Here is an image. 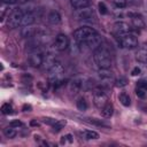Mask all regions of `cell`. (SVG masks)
<instances>
[{
  "label": "cell",
  "instance_id": "obj_1",
  "mask_svg": "<svg viewBox=\"0 0 147 147\" xmlns=\"http://www.w3.org/2000/svg\"><path fill=\"white\" fill-rule=\"evenodd\" d=\"M93 57H94V61H95L96 65L100 69H109L110 68V65H111V56H110L109 51L105 46L101 45L99 48H96L94 51Z\"/></svg>",
  "mask_w": 147,
  "mask_h": 147
},
{
  "label": "cell",
  "instance_id": "obj_2",
  "mask_svg": "<svg viewBox=\"0 0 147 147\" xmlns=\"http://www.w3.org/2000/svg\"><path fill=\"white\" fill-rule=\"evenodd\" d=\"M63 71H64L63 65L59 61H56L52 65V68L48 70V79H49V83L53 86L57 87V86L62 85V83H63Z\"/></svg>",
  "mask_w": 147,
  "mask_h": 147
},
{
  "label": "cell",
  "instance_id": "obj_3",
  "mask_svg": "<svg viewBox=\"0 0 147 147\" xmlns=\"http://www.w3.org/2000/svg\"><path fill=\"white\" fill-rule=\"evenodd\" d=\"M117 41H118L121 47L126 48V49H133V48H136L138 46V39L131 32L118 34L117 36Z\"/></svg>",
  "mask_w": 147,
  "mask_h": 147
},
{
  "label": "cell",
  "instance_id": "obj_4",
  "mask_svg": "<svg viewBox=\"0 0 147 147\" xmlns=\"http://www.w3.org/2000/svg\"><path fill=\"white\" fill-rule=\"evenodd\" d=\"M96 33V31L93 29V28H90V26H82L79 29H77L75 32H74V38L75 40L78 42V44H85L88 38Z\"/></svg>",
  "mask_w": 147,
  "mask_h": 147
},
{
  "label": "cell",
  "instance_id": "obj_5",
  "mask_svg": "<svg viewBox=\"0 0 147 147\" xmlns=\"http://www.w3.org/2000/svg\"><path fill=\"white\" fill-rule=\"evenodd\" d=\"M75 17H76L77 21H80V22H94L96 20L95 13H94L93 8H91V7H86V8H83V9H77V11L75 14Z\"/></svg>",
  "mask_w": 147,
  "mask_h": 147
},
{
  "label": "cell",
  "instance_id": "obj_6",
  "mask_svg": "<svg viewBox=\"0 0 147 147\" xmlns=\"http://www.w3.org/2000/svg\"><path fill=\"white\" fill-rule=\"evenodd\" d=\"M44 55L41 53V51L39 48L30 51L29 52V56H28V62L31 67L33 68H39L44 64Z\"/></svg>",
  "mask_w": 147,
  "mask_h": 147
},
{
  "label": "cell",
  "instance_id": "obj_7",
  "mask_svg": "<svg viewBox=\"0 0 147 147\" xmlns=\"http://www.w3.org/2000/svg\"><path fill=\"white\" fill-rule=\"evenodd\" d=\"M93 101H94V105L101 109L105 105L108 103V95L102 88L98 87L93 91Z\"/></svg>",
  "mask_w": 147,
  "mask_h": 147
},
{
  "label": "cell",
  "instance_id": "obj_8",
  "mask_svg": "<svg viewBox=\"0 0 147 147\" xmlns=\"http://www.w3.org/2000/svg\"><path fill=\"white\" fill-rule=\"evenodd\" d=\"M23 10L22 9H15L9 18H8V26L11 28V29H15V28H18L21 26V23H22V18H23Z\"/></svg>",
  "mask_w": 147,
  "mask_h": 147
},
{
  "label": "cell",
  "instance_id": "obj_9",
  "mask_svg": "<svg viewBox=\"0 0 147 147\" xmlns=\"http://www.w3.org/2000/svg\"><path fill=\"white\" fill-rule=\"evenodd\" d=\"M69 46V38L64 33H59L54 40V47L57 51H64Z\"/></svg>",
  "mask_w": 147,
  "mask_h": 147
},
{
  "label": "cell",
  "instance_id": "obj_10",
  "mask_svg": "<svg viewBox=\"0 0 147 147\" xmlns=\"http://www.w3.org/2000/svg\"><path fill=\"white\" fill-rule=\"evenodd\" d=\"M98 77L103 85H110L114 82V74L108 69H100L98 72Z\"/></svg>",
  "mask_w": 147,
  "mask_h": 147
},
{
  "label": "cell",
  "instance_id": "obj_11",
  "mask_svg": "<svg viewBox=\"0 0 147 147\" xmlns=\"http://www.w3.org/2000/svg\"><path fill=\"white\" fill-rule=\"evenodd\" d=\"M84 78L82 77H75L74 79H71L70 84H69V90L72 94H78L82 88L84 87Z\"/></svg>",
  "mask_w": 147,
  "mask_h": 147
},
{
  "label": "cell",
  "instance_id": "obj_12",
  "mask_svg": "<svg viewBox=\"0 0 147 147\" xmlns=\"http://www.w3.org/2000/svg\"><path fill=\"white\" fill-rule=\"evenodd\" d=\"M85 44L87 45V47H88L90 49H94V51H95L96 48H99V47L101 46V44H102V38H101V36L96 32V33L92 34Z\"/></svg>",
  "mask_w": 147,
  "mask_h": 147
},
{
  "label": "cell",
  "instance_id": "obj_13",
  "mask_svg": "<svg viewBox=\"0 0 147 147\" xmlns=\"http://www.w3.org/2000/svg\"><path fill=\"white\" fill-rule=\"evenodd\" d=\"M114 31L116 32V34H122V33H127V32H131V26L126 23V22H116L114 24Z\"/></svg>",
  "mask_w": 147,
  "mask_h": 147
},
{
  "label": "cell",
  "instance_id": "obj_14",
  "mask_svg": "<svg viewBox=\"0 0 147 147\" xmlns=\"http://www.w3.org/2000/svg\"><path fill=\"white\" fill-rule=\"evenodd\" d=\"M47 21H48L49 24H53V25L59 24L61 22V15H60V13L56 11V10H51L48 13V15H47Z\"/></svg>",
  "mask_w": 147,
  "mask_h": 147
},
{
  "label": "cell",
  "instance_id": "obj_15",
  "mask_svg": "<svg viewBox=\"0 0 147 147\" xmlns=\"http://www.w3.org/2000/svg\"><path fill=\"white\" fill-rule=\"evenodd\" d=\"M70 2L75 9H83V8L90 7L92 3V0H70Z\"/></svg>",
  "mask_w": 147,
  "mask_h": 147
},
{
  "label": "cell",
  "instance_id": "obj_16",
  "mask_svg": "<svg viewBox=\"0 0 147 147\" xmlns=\"http://www.w3.org/2000/svg\"><path fill=\"white\" fill-rule=\"evenodd\" d=\"M113 114H114V106L110 102H108L107 105H105L101 108V115H102V117L109 118V117L113 116Z\"/></svg>",
  "mask_w": 147,
  "mask_h": 147
},
{
  "label": "cell",
  "instance_id": "obj_17",
  "mask_svg": "<svg viewBox=\"0 0 147 147\" xmlns=\"http://www.w3.org/2000/svg\"><path fill=\"white\" fill-rule=\"evenodd\" d=\"M80 136L85 140H94L99 138V133L93 130H84L83 132H80Z\"/></svg>",
  "mask_w": 147,
  "mask_h": 147
},
{
  "label": "cell",
  "instance_id": "obj_18",
  "mask_svg": "<svg viewBox=\"0 0 147 147\" xmlns=\"http://www.w3.org/2000/svg\"><path fill=\"white\" fill-rule=\"evenodd\" d=\"M34 29L31 28V25L29 26H23L21 29V37L22 38H32L33 34H34Z\"/></svg>",
  "mask_w": 147,
  "mask_h": 147
},
{
  "label": "cell",
  "instance_id": "obj_19",
  "mask_svg": "<svg viewBox=\"0 0 147 147\" xmlns=\"http://www.w3.org/2000/svg\"><path fill=\"white\" fill-rule=\"evenodd\" d=\"M76 106H77V109L80 110V111H85V110L87 109V107H88L87 101H86L85 98H83V96H80V98L76 101Z\"/></svg>",
  "mask_w": 147,
  "mask_h": 147
},
{
  "label": "cell",
  "instance_id": "obj_20",
  "mask_svg": "<svg viewBox=\"0 0 147 147\" xmlns=\"http://www.w3.org/2000/svg\"><path fill=\"white\" fill-rule=\"evenodd\" d=\"M3 134L7 137V138H9V139H13V138H15L16 137V134H17V131H16V127H13V126H8V127H6L5 130H3Z\"/></svg>",
  "mask_w": 147,
  "mask_h": 147
},
{
  "label": "cell",
  "instance_id": "obj_21",
  "mask_svg": "<svg viewBox=\"0 0 147 147\" xmlns=\"http://www.w3.org/2000/svg\"><path fill=\"white\" fill-rule=\"evenodd\" d=\"M136 59L141 63H147V51H145V49L138 51L136 54Z\"/></svg>",
  "mask_w": 147,
  "mask_h": 147
},
{
  "label": "cell",
  "instance_id": "obj_22",
  "mask_svg": "<svg viewBox=\"0 0 147 147\" xmlns=\"http://www.w3.org/2000/svg\"><path fill=\"white\" fill-rule=\"evenodd\" d=\"M118 99H119L121 103H122L123 106H125V107H129V106L131 105L130 96H129V94H126V93H121L119 96H118Z\"/></svg>",
  "mask_w": 147,
  "mask_h": 147
},
{
  "label": "cell",
  "instance_id": "obj_23",
  "mask_svg": "<svg viewBox=\"0 0 147 147\" xmlns=\"http://www.w3.org/2000/svg\"><path fill=\"white\" fill-rule=\"evenodd\" d=\"M130 15L132 16V23H133V25L136 28H144V21H142V18L140 16L132 15V14H130Z\"/></svg>",
  "mask_w": 147,
  "mask_h": 147
},
{
  "label": "cell",
  "instance_id": "obj_24",
  "mask_svg": "<svg viewBox=\"0 0 147 147\" xmlns=\"http://www.w3.org/2000/svg\"><path fill=\"white\" fill-rule=\"evenodd\" d=\"M1 111H2V114H5V115H10V114H13V107H11V105H9V103H3V105L1 106Z\"/></svg>",
  "mask_w": 147,
  "mask_h": 147
},
{
  "label": "cell",
  "instance_id": "obj_25",
  "mask_svg": "<svg viewBox=\"0 0 147 147\" xmlns=\"http://www.w3.org/2000/svg\"><path fill=\"white\" fill-rule=\"evenodd\" d=\"M115 85L117 87H124V86L127 85V79L125 77H119V78H117L115 80Z\"/></svg>",
  "mask_w": 147,
  "mask_h": 147
},
{
  "label": "cell",
  "instance_id": "obj_26",
  "mask_svg": "<svg viewBox=\"0 0 147 147\" xmlns=\"http://www.w3.org/2000/svg\"><path fill=\"white\" fill-rule=\"evenodd\" d=\"M113 2H114V5H115L117 8H119V9L125 8V7L127 6V0H113Z\"/></svg>",
  "mask_w": 147,
  "mask_h": 147
},
{
  "label": "cell",
  "instance_id": "obj_27",
  "mask_svg": "<svg viewBox=\"0 0 147 147\" xmlns=\"http://www.w3.org/2000/svg\"><path fill=\"white\" fill-rule=\"evenodd\" d=\"M64 125H65V122H63V121H59V119H57V122L53 125V129H54V131H60Z\"/></svg>",
  "mask_w": 147,
  "mask_h": 147
},
{
  "label": "cell",
  "instance_id": "obj_28",
  "mask_svg": "<svg viewBox=\"0 0 147 147\" xmlns=\"http://www.w3.org/2000/svg\"><path fill=\"white\" fill-rule=\"evenodd\" d=\"M146 92H147L146 90H144V88H141V87H139V86H138L137 90H136V94H137L139 98H141V99L146 96Z\"/></svg>",
  "mask_w": 147,
  "mask_h": 147
},
{
  "label": "cell",
  "instance_id": "obj_29",
  "mask_svg": "<svg viewBox=\"0 0 147 147\" xmlns=\"http://www.w3.org/2000/svg\"><path fill=\"white\" fill-rule=\"evenodd\" d=\"M42 122L44 123H46V124H48V125H54L56 122H57V119H55V118H51V117H44L42 118Z\"/></svg>",
  "mask_w": 147,
  "mask_h": 147
},
{
  "label": "cell",
  "instance_id": "obj_30",
  "mask_svg": "<svg viewBox=\"0 0 147 147\" xmlns=\"http://www.w3.org/2000/svg\"><path fill=\"white\" fill-rule=\"evenodd\" d=\"M99 11H100L102 15H105V14H107V13H108L107 7H106L105 2H99Z\"/></svg>",
  "mask_w": 147,
  "mask_h": 147
},
{
  "label": "cell",
  "instance_id": "obj_31",
  "mask_svg": "<svg viewBox=\"0 0 147 147\" xmlns=\"http://www.w3.org/2000/svg\"><path fill=\"white\" fill-rule=\"evenodd\" d=\"M72 140H74V139H72V136H71V134H67V136L62 137V141H61V142H62V144H65L67 141H68V142H72Z\"/></svg>",
  "mask_w": 147,
  "mask_h": 147
},
{
  "label": "cell",
  "instance_id": "obj_32",
  "mask_svg": "<svg viewBox=\"0 0 147 147\" xmlns=\"http://www.w3.org/2000/svg\"><path fill=\"white\" fill-rule=\"evenodd\" d=\"M10 126H13V127H16V129H18V126H22L23 125V123L21 122V121H18V119H16V121H13V122H10V124H9Z\"/></svg>",
  "mask_w": 147,
  "mask_h": 147
},
{
  "label": "cell",
  "instance_id": "obj_33",
  "mask_svg": "<svg viewBox=\"0 0 147 147\" xmlns=\"http://www.w3.org/2000/svg\"><path fill=\"white\" fill-rule=\"evenodd\" d=\"M140 72H141L140 68L136 67V68H133V69H132V71H131V75H132V76H138V75H140Z\"/></svg>",
  "mask_w": 147,
  "mask_h": 147
},
{
  "label": "cell",
  "instance_id": "obj_34",
  "mask_svg": "<svg viewBox=\"0 0 147 147\" xmlns=\"http://www.w3.org/2000/svg\"><path fill=\"white\" fill-rule=\"evenodd\" d=\"M30 0H16V2H18V3H22V5H25V3H28Z\"/></svg>",
  "mask_w": 147,
  "mask_h": 147
},
{
  "label": "cell",
  "instance_id": "obj_35",
  "mask_svg": "<svg viewBox=\"0 0 147 147\" xmlns=\"http://www.w3.org/2000/svg\"><path fill=\"white\" fill-rule=\"evenodd\" d=\"M23 109H29V110H30V109H31V106H26V105H25V106L23 107Z\"/></svg>",
  "mask_w": 147,
  "mask_h": 147
},
{
  "label": "cell",
  "instance_id": "obj_36",
  "mask_svg": "<svg viewBox=\"0 0 147 147\" xmlns=\"http://www.w3.org/2000/svg\"><path fill=\"white\" fill-rule=\"evenodd\" d=\"M2 1H3V2H5V1H6V0H2Z\"/></svg>",
  "mask_w": 147,
  "mask_h": 147
}]
</instances>
